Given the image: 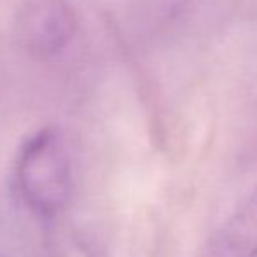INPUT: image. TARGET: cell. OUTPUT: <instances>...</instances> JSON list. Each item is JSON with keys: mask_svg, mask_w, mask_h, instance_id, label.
<instances>
[{"mask_svg": "<svg viewBox=\"0 0 257 257\" xmlns=\"http://www.w3.org/2000/svg\"><path fill=\"white\" fill-rule=\"evenodd\" d=\"M14 180L23 203L39 217L51 219L72 194V165L65 140L56 130L42 128L20 147Z\"/></svg>", "mask_w": 257, "mask_h": 257, "instance_id": "6da1fadb", "label": "cell"}, {"mask_svg": "<svg viewBox=\"0 0 257 257\" xmlns=\"http://www.w3.org/2000/svg\"><path fill=\"white\" fill-rule=\"evenodd\" d=\"M11 30L21 51L49 60L74 41L77 14L68 0H23L13 16Z\"/></svg>", "mask_w": 257, "mask_h": 257, "instance_id": "7a4b0ae2", "label": "cell"}, {"mask_svg": "<svg viewBox=\"0 0 257 257\" xmlns=\"http://www.w3.org/2000/svg\"><path fill=\"white\" fill-rule=\"evenodd\" d=\"M206 257H257V186L215 231Z\"/></svg>", "mask_w": 257, "mask_h": 257, "instance_id": "3957f363", "label": "cell"}, {"mask_svg": "<svg viewBox=\"0 0 257 257\" xmlns=\"http://www.w3.org/2000/svg\"><path fill=\"white\" fill-rule=\"evenodd\" d=\"M189 0H144L142 21L147 28H161L172 23Z\"/></svg>", "mask_w": 257, "mask_h": 257, "instance_id": "277c9868", "label": "cell"}]
</instances>
